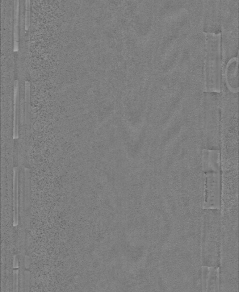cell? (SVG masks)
I'll return each mask as SVG.
<instances>
[{
	"mask_svg": "<svg viewBox=\"0 0 239 292\" xmlns=\"http://www.w3.org/2000/svg\"><path fill=\"white\" fill-rule=\"evenodd\" d=\"M202 164L205 175V207L207 209H219L220 205V153L219 150L204 149Z\"/></svg>",
	"mask_w": 239,
	"mask_h": 292,
	"instance_id": "cell-3",
	"label": "cell"
},
{
	"mask_svg": "<svg viewBox=\"0 0 239 292\" xmlns=\"http://www.w3.org/2000/svg\"><path fill=\"white\" fill-rule=\"evenodd\" d=\"M205 58L204 91L220 93L221 86V35L219 33H204Z\"/></svg>",
	"mask_w": 239,
	"mask_h": 292,
	"instance_id": "cell-1",
	"label": "cell"
},
{
	"mask_svg": "<svg viewBox=\"0 0 239 292\" xmlns=\"http://www.w3.org/2000/svg\"><path fill=\"white\" fill-rule=\"evenodd\" d=\"M31 85L28 81L25 82V122L28 126L29 124V115H30Z\"/></svg>",
	"mask_w": 239,
	"mask_h": 292,
	"instance_id": "cell-9",
	"label": "cell"
},
{
	"mask_svg": "<svg viewBox=\"0 0 239 292\" xmlns=\"http://www.w3.org/2000/svg\"><path fill=\"white\" fill-rule=\"evenodd\" d=\"M19 7L20 0H14V51H19Z\"/></svg>",
	"mask_w": 239,
	"mask_h": 292,
	"instance_id": "cell-8",
	"label": "cell"
},
{
	"mask_svg": "<svg viewBox=\"0 0 239 292\" xmlns=\"http://www.w3.org/2000/svg\"><path fill=\"white\" fill-rule=\"evenodd\" d=\"M204 33L220 32L221 0H203Z\"/></svg>",
	"mask_w": 239,
	"mask_h": 292,
	"instance_id": "cell-5",
	"label": "cell"
},
{
	"mask_svg": "<svg viewBox=\"0 0 239 292\" xmlns=\"http://www.w3.org/2000/svg\"><path fill=\"white\" fill-rule=\"evenodd\" d=\"M19 104H20V91L19 81H15L14 86V138L18 139L19 126Z\"/></svg>",
	"mask_w": 239,
	"mask_h": 292,
	"instance_id": "cell-7",
	"label": "cell"
},
{
	"mask_svg": "<svg viewBox=\"0 0 239 292\" xmlns=\"http://www.w3.org/2000/svg\"><path fill=\"white\" fill-rule=\"evenodd\" d=\"M238 0H221L220 32L222 47L237 45Z\"/></svg>",
	"mask_w": 239,
	"mask_h": 292,
	"instance_id": "cell-4",
	"label": "cell"
},
{
	"mask_svg": "<svg viewBox=\"0 0 239 292\" xmlns=\"http://www.w3.org/2000/svg\"><path fill=\"white\" fill-rule=\"evenodd\" d=\"M238 57L230 58L226 66L225 78L226 85L233 93H237L238 86Z\"/></svg>",
	"mask_w": 239,
	"mask_h": 292,
	"instance_id": "cell-6",
	"label": "cell"
},
{
	"mask_svg": "<svg viewBox=\"0 0 239 292\" xmlns=\"http://www.w3.org/2000/svg\"><path fill=\"white\" fill-rule=\"evenodd\" d=\"M203 261L204 265L217 267L220 262V212L206 209L204 215Z\"/></svg>",
	"mask_w": 239,
	"mask_h": 292,
	"instance_id": "cell-2",
	"label": "cell"
},
{
	"mask_svg": "<svg viewBox=\"0 0 239 292\" xmlns=\"http://www.w3.org/2000/svg\"><path fill=\"white\" fill-rule=\"evenodd\" d=\"M31 0H25V29L29 31L31 25Z\"/></svg>",
	"mask_w": 239,
	"mask_h": 292,
	"instance_id": "cell-10",
	"label": "cell"
}]
</instances>
